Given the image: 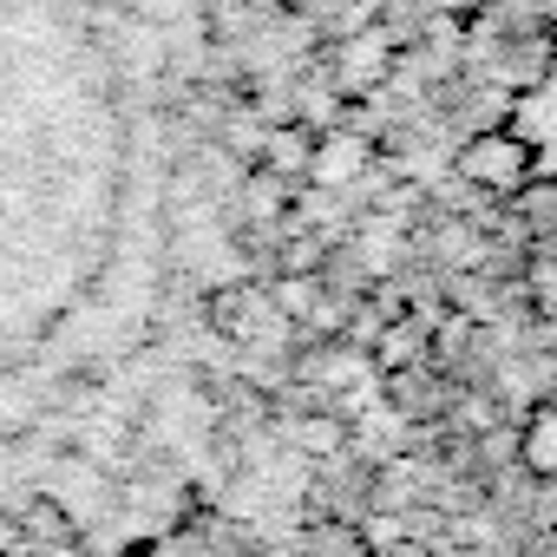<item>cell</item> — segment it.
Instances as JSON below:
<instances>
[{
  "label": "cell",
  "mask_w": 557,
  "mask_h": 557,
  "mask_svg": "<svg viewBox=\"0 0 557 557\" xmlns=\"http://www.w3.org/2000/svg\"><path fill=\"white\" fill-rule=\"evenodd\" d=\"M394 66H400L394 34L361 27V34H348V40L335 47V60H329V86H335L342 99H368V92H381V86L394 79Z\"/></svg>",
  "instance_id": "cell-3"
},
{
  "label": "cell",
  "mask_w": 557,
  "mask_h": 557,
  "mask_svg": "<svg viewBox=\"0 0 557 557\" xmlns=\"http://www.w3.org/2000/svg\"><path fill=\"white\" fill-rule=\"evenodd\" d=\"M511 132L531 138V151H537L544 171H557V60L518 92V119H511Z\"/></svg>",
  "instance_id": "cell-4"
},
{
  "label": "cell",
  "mask_w": 557,
  "mask_h": 557,
  "mask_svg": "<svg viewBox=\"0 0 557 557\" xmlns=\"http://www.w3.org/2000/svg\"><path fill=\"white\" fill-rule=\"evenodd\" d=\"M283 322H289L283 302H275V289H262V283H230V289L210 296V329L223 342H236V348L275 342V335H283Z\"/></svg>",
  "instance_id": "cell-2"
},
{
  "label": "cell",
  "mask_w": 557,
  "mask_h": 557,
  "mask_svg": "<svg viewBox=\"0 0 557 557\" xmlns=\"http://www.w3.org/2000/svg\"><path fill=\"white\" fill-rule=\"evenodd\" d=\"M381 557H420V544H387Z\"/></svg>",
  "instance_id": "cell-14"
},
{
  "label": "cell",
  "mask_w": 557,
  "mask_h": 557,
  "mask_svg": "<svg viewBox=\"0 0 557 557\" xmlns=\"http://www.w3.org/2000/svg\"><path fill=\"white\" fill-rule=\"evenodd\" d=\"M27 524H34V537H73V524H66V511H60V505H34V511H27Z\"/></svg>",
  "instance_id": "cell-12"
},
{
  "label": "cell",
  "mask_w": 557,
  "mask_h": 557,
  "mask_svg": "<svg viewBox=\"0 0 557 557\" xmlns=\"http://www.w3.org/2000/svg\"><path fill=\"white\" fill-rule=\"evenodd\" d=\"M518 466L531 479H557V400L524 407V420H518Z\"/></svg>",
  "instance_id": "cell-6"
},
{
  "label": "cell",
  "mask_w": 557,
  "mask_h": 557,
  "mask_svg": "<svg viewBox=\"0 0 557 557\" xmlns=\"http://www.w3.org/2000/svg\"><path fill=\"white\" fill-rule=\"evenodd\" d=\"M315 125H302V119H289V125H275V132H262V171H275V177H309V164H315Z\"/></svg>",
  "instance_id": "cell-5"
},
{
  "label": "cell",
  "mask_w": 557,
  "mask_h": 557,
  "mask_svg": "<svg viewBox=\"0 0 557 557\" xmlns=\"http://www.w3.org/2000/svg\"><path fill=\"white\" fill-rule=\"evenodd\" d=\"M296 440H302L309 453H342V446H348L342 420H296Z\"/></svg>",
  "instance_id": "cell-9"
},
{
  "label": "cell",
  "mask_w": 557,
  "mask_h": 557,
  "mask_svg": "<svg viewBox=\"0 0 557 557\" xmlns=\"http://www.w3.org/2000/svg\"><path fill=\"white\" fill-rule=\"evenodd\" d=\"M361 164H368V138L342 125V132H322V138H315V164H309V177H315L322 190H342Z\"/></svg>",
  "instance_id": "cell-7"
},
{
  "label": "cell",
  "mask_w": 557,
  "mask_h": 557,
  "mask_svg": "<svg viewBox=\"0 0 557 557\" xmlns=\"http://www.w3.org/2000/svg\"><path fill=\"white\" fill-rule=\"evenodd\" d=\"M531 296H537V315L557 329V262H537L531 269Z\"/></svg>",
  "instance_id": "cell-10"
},
{
  "label": "cell",
  "mask_w": 557,
  "mask_h": 557,
  "mask_svg": "<svg viewBox=\"0 0 557 557\" xmlns=\"http://www.w3.org/2000/svg\"><path fill=\"white\" fill-rule=\"evenodd\" d=\"M243 210H249V216H262V223H269V216H283V210H289L283 177H275V171H256V177L243 184Z\"/></svg>",
  "instance_id": "cell-8"
},
{
  "label": "cell",
  "mask_w": 557,
  "mask_h": 557,
  "mask_svg": "<svg viewBox=\"0 0 557 557\" xmlns=\"http://www.w3.org/2000/svg\"><path fill=\"white\" fill-rule=\"evenodd\" d=\"M21 537H27V531H21V518H14V511H0V557H14V550H21Z\"/></svg>",
  "instance_id": "cell-13"
},
{
  "label": "cell",
  "mask_w": 557,
  "mask_h": 557,
  "mask_svg": "<svg viewBox=\"0 0 557 557\" xmlns=\"http://www.w3.org/2000/svg\"><path fill=\"white\" fill-rule=\"evenodd\" d=\"M459 177L479 184V190H492V197H524L544 177V164H537L531 138H518L511 125H498V132H479V138L459 145Z\"/></svg>",
  "instance_id": "cell-1"
},
{
  "label": "cell",
  "mask_w": 557,
  "mask_h": 557,
  "mask_svg": "<svg viewBox=\"0 0 557 557\" xmlns=\"http://www.w3.org/2000/svg\"><path fill=\"white\" fill-rule=\"evenodd\" d=\"M335 106H342V92H335V86H329V92H315V86H302V92H296V112H302V125H322Z\"/></svg>",
  "instance_id": "cell-11"
}]
</instances>
